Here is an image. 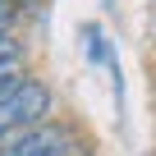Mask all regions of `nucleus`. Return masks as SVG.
<instances>
[{
    "mask_svg": "<svg viewBox=\"0 0 156 156\" xmlns=\"http://www.w3.org/2000/svg\"><path fill=\"white\" fill-rule=\"evenodd\" d=\"M9 101H14V110H19V124H23V129L41 124V119H46V110H51V92H46L41 83H32V78H28L23 87H14V92H9Z\"/></svg>",
    "mask_w": 156,
    "mask_h": 156,
    "instance_id": "1",
    "label": "nucleus"
},
{
    "mask_svg": "<svg viewBox=\"0 0 156 156\" xmlns=\"http://www.w3.org/2000/svg\"><path fill=\"white\" fill-rule=\"evenodd\" d=\"M23 83H28V73H23V55L0 64V97H9V92H14V87H23Z\"/></svg>",
    "mask_w": 156,
    "mask_h": 156,
    "instance_id": "2",
    "label": "nucleus"
},
{
    "mask_svg": "<svg viewBox=\"0 0 156 156\" xmlns=\"http://www.w3.org/2000/svg\"><path fill=\"white\" fill-rule=\"evenodd\" d=\"M14 129H23V124H19V110H14L9 97H0V138H9Z\"/></svg>",
    "mask_w": 156,
    "mask_h": 156,
    "instance_id": "3",
    "label": "nucleus"
},
{
    "mask_svg": "<svg viewBox=\"0 0 156 156\" xmlns=\"http://www.w3.org/2000/svg\"><path fill=\"white\" fill-rule=\"evenodd\" d=\"M23 51H19V41L9 37V32H0V64H5V60H19Z\"/></svg>",
    "mask_w": 156,
    "mask_h": 156,
    "instance_id": "4",
    "label": "nucleus"
},
{
    "mask_svg": "<svg viewBox=\"0 0 156 156\" xmlns=\"http://www.w3.org/2000/svg\"><path fill=\"white\" fill-rule=\"evenodd\" d=\"M9 19H14V5H9V0H0V32L9 28Z\"/></svg>",
    "mask_w": 156,
    "mask_h": 156,
    "instance_id": "5",
    "label": "nucleus"
},
{
    "mask_svg": "<svg viewBox=\"0 0 156 156\" xmlns=\"http://www.w3.org/2000/svg\"><path fill=\"white\" fill-rule=\"evenodd\" d=\"M0 156H14V151H0Z\"/></svg>",
    "mask_w": 156,
    "mask_h": 156,
    "instance_id": "6",
    "label": "nucleus"
}]
</instances>
